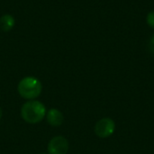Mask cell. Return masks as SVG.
<instances>
[{
    "mask_svg": "<svg viewBox=\"0 0 154 154\" xmlns=\"http://www.w3.org/2000/svg\"><path fill=\"white\" fill-rule=\"evenodd\" d=\"M46 115V108L39 101L31 100L24 103L21 108V116L28 124L40 123Z\"/></svg>",
    "mask_w": 154,
    "mask_h": 154,
    "instance_id": "6da1fadb",
    "label": "cell"
},
{
    "mask_svg": "<svg viewBox=\"0 0 154 154\" xmlns=\"http://www.w3.org/2000/svg\"><path fill=\"white\" fill-rule=\"evenodd\" d=\"M42 89V85L41 81L34 77H26L23 79L18 86L17 90L19 95L28 100H33L38 97Z\"/></svg>",
    "mask_w": 154,
    "mask_h": 154,
    "instance_id": "7a4b0ae2",
    "label": "cell"
},
{
    "mask_svg": "<svg viewBox=\"0 0 154 154\" xmlns=\"http://www.w3.org/2000/svg\"><path fill=\"white\" fill-rule=\"evenodd\" d=\"M116 131V123L109 117L100 119L95 125V134L99 138L110 137Z\"/></svg>",
    "mask_w": 154,
    "mask_h": 154,
    "instance_id": "3957f363",
    "label": "cell"
},
{
    "mask_svg": "<svg viewBox=\"0 0 154 154\" xmlns=\"http://www.w3.org/2000/svg\"><path fill=\"white\" fill-rule=\"evenodd\" d=\"M69 151V142L63 136H55L48 143L49 154H67Z\"/></svg>",
    "mask_w": 154,
    "mask_h": 154,
    "instance_id": "277c9868",
    "label": "cell"
},
{
    "mask_svg": "<svg viewBox=\"0 0 154 154\" xmlns=\"http://www.w3.org/2000/svg\"><path fill=\"white\" fill-rule=\"evenodd\" d=\"M47 121L51 126L58 127L63 124L64 116L60 110L56 108H51L47 113Z\"/></svg>",
    "mask_w": 154,
    "mask_h": 154,
    "instance_id": "5b68a950",
    "label": "cell"
},
{
    "mask_svg": "<svg viewBox=\"0 0 154 154\" xmlns=\"http://www.w3.org/2000/svg\"><path fill=\"white\" fill-rule=\"evenodd\" d=\"M0 25L3 31H10L14 25V18L10 14H5L0 18Z\"/></svg>",
    "mask_w": 154,
    "mask_h": 154,
    "instance_id": "8992f818",
    "label": "cell"
},
{
    "mask_svg": "<svg viewBox=\"0 0 154 154\" xmlns=\"http://www.w3.org/2000/svg\"><path fill=\"white\" fill-rule=\"evenodd\" d=\"M147 23L151 27L154 28V11L148 14V15H147Z\"/></svg>",
    "mask_w": 154,
    "mask_h": 154,
    "instance_id": "52a82bcc",
    "label": "cell"
},
{
    "mask_svg": "<svg viewBox=\"0 0 154 154\" xmlns=\"http://www.w3.org/2000/svg\"><path fill=\"white\" fill-rule=\"evenodd\" d=\"M150 50L154 54V34L151 39V42H150Z\"/></svg>",
    "mask_w": 154,
    "mask_h": 154,
    "instance_id": "ba28073f",
    "label": "cell"
},
{
    "mask_svg": "<svg viewBox=\"0 0 154 154\" xmlns=\"http://www.w3.org/2000/svg\"><path fill=\"white\" fill-rule=\"evenodd\" d=\"M1 118H2V109L0 107V120H1Z\"/></svg>",
    "mask_w": 154,
    "mask_h": 154,
    "instance_id": "9c48e42d",
    "label": "cell"
},
{
    "mask_svg": "<svg viewBox=\"0 0 154 154\" xmlns=\"http://www.w3.org/2000/svg\"><path fill=\"white\" fill-rule=\"evenodd\" d=\"M40 154H46V153H40Z\"/></svg>",
    "mask_w": 154,
    "mask_h": 154,
    "instance_id": "30bf717a",
    "label": "cell"
}]
</instances>
